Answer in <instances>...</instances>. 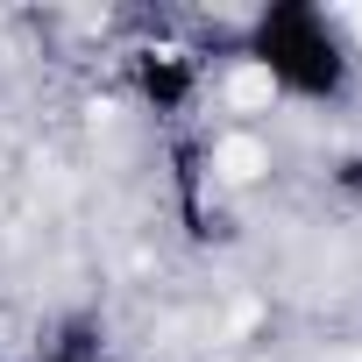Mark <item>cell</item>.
Here are the masks:
<instances>
[{"instance_id":"2","label":"cell","mask_w":362,"mask_h":362,"mask_svg":"<svg viewBox=\"0 0 362 362\" xmlns=\"http://www.w3.org/2000/svg\"><path fill=\"white\" fill-rule=\"evenodd\" d=\"M270 93H277L270 64H242V71L228 78V100H235V107H270Z\"/></svg>"},{"instance_id":"3","label":"cell","mask_w":362,"mask_h":362,"mask_svg":"<svg viewBox=\"0 0 362 362\" xmlns=\"http://www.w3.org/2000/svg\"><path fill=\"white\" fill-rule=\"evenodd\" d=\"M355 29H362V8H355Z\"/></svg>"},{"instance_id":"1","label":"cell","mask_w":362,"mask_h":362,"mask_svg":"<svg viewBox=\"0 0 362 362\" xmlns=\"http://www.w3.org/2000/svg\"><path fill=\"white\" fill-rule=\"evenodd\" d=\"M214 170L228 177V185H249V177H263V142L256 135H228L214 149Z\"/></svg>"}]
</instances>
